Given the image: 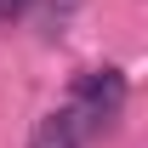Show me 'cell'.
<instances>
[{
  "label": "cell",
  "mask_w": 148,
  "mask_h": 148,
  "mask_svg": "<svg viewBox=\"0 0 148 148\" xmlns=\"http://www.w3.org/2000/svg\"><path fill=\"white\" fill-rule=\"evenodd\" d=\"M29 6H40V17H46V23H63L80 0H29Z\"/></svg>",
  "instance_id": "3"
},
{
  "label": "cell",
  "mask_w": 148,
  "mask_h": 148,
  "mask_svg": "<svg viewBox=\"0 0 148 148\" xmlns=\"http://www.w3.org/2000/svg\"><path fill=\"white\" fill-rule=\"evenodd\" d=\"M23 12H29V0H0V23H17Z\"/></svg>",
  "instance_id": "4"
},
{
  "label": "cell",
  "mask_w": 148,
  "mask_h": 148,
  "mask_svg": "<svg viewBox=\"0 0 148 148\" xmlns=\"http://www.w3.org/2000/svg\"><path fill=\"white\" fill-rule=\"evenodd\" d=\"M69 97L86 103V108H97V114H108V120H120V108H125V74L120 69H86Z\"/></svg>",
  "instance_id": "2"
},
{
  "label": "cell",
  "mask_w": 148,
  "mask_h": 148,
  "mask_svg": "<svg viewBox=\"0 0 148 148\" xmlns=\"http://www.w3.org/2000/svg\"><path fill=\"white\" fill-rule=\"evenodd\" d=\"M108 125H114L108 114H97V108H86V103L69 97L63 108L46 114V125H40V148H86V143H97Z\"/></svg>",
  "instance_id": "1"
}]
</instances>
